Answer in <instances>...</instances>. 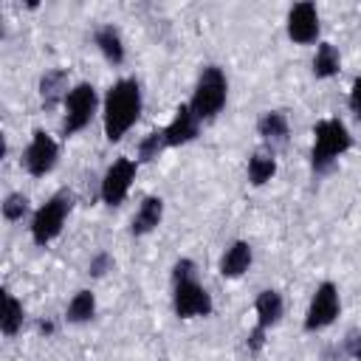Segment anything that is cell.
<instances>
[{
  "instance_id": "1",
  "label": "cell",
  "mask_w": 361,
  "mask_h": 361,
  "mask_svg": "<svg viewBox=\"0 0 361 361\" xmlns=\"http://www.w3.org/2000/svg\"><path fill=\"white\" fill-rule=\"evenodd\" d=\"M141 116V87L135 79H118L104 96V135L121 141Z\"/></svg>"
},
{
  "instance_id": "2",
  "label": "cell",
  "mask_w": 361,
  "mask_h": 361,
  "mask_svg": "<svg viewBox=\"0 0 361 361\" xmlns=\"http://www.w3.org/2000/svg\"><path fill=\"white\" fill-rule=\"evenodd\" d=\"M353 147V135L344 127L341 118H322L313 124V149H310V164L313 172H330L333 164Z\"/></svg>"
},
{
  "instance_id": "3",
  "label": "cell",
  "mask_w": 361,
  "mask_h": 361,
  "mask_svg": "<svg viewBox=\"0 0 361 361\" xmlns=\"http://www.w3.org/2000/svg\"><path fill=\"white\" fill-rule=\"evenodd\" d=\"M226 96H228V79H226V73L217 65H209L197 76V85H195V93H192L189 107H192V113L200 121H209V118H214L223 110Z\"/></svg>"
},
{
  "instance_id": "4",
  "label": "cell",
  "mask_w": 361,
  "mask_h": 361,
  "mask_svg": "<svg viewBox=\"0 0 361 361\" xmlns=\"http://www.w3.org/2000/svg\"><path fill=\"white\" fill-rule=\"evenodd\" d=\"M73 209V195L71 192H56L54 197H48L31 217V240L34 245H48L51 240L59 237L68 214Z\"/></svg>"
},
{
  "instance_id": "5",
  "label": "cell",
  "mask_w": 361,
  "mask_h": 361,
  "mask_svg": "<svg viewBox=\"0 0 361 361\" xmlns=\"http://www.w3.org/2000/svg\"><path fill=\"white\" fill-rule=\"evenodd\" d=\"M96 104H99V96H96V87L90 82H79L71 87V93L65 96V118H62V135H73L79 130H85L96 113Z\"/></svg>"
},
{
  "instance_id": "6",
  "label": "cell",
  "mask_w": 361,
  "mask_h": 361,
  "mask_svg": "<svg viewBox=\"0 0 361 361\" xmlns=\"http://www.w3.org/2000/svg\"><path fill=\"white\" fill-rule=\"evenodd\" d=\"M135 172H138V161H133V158H127V155L116 158V161L107 166L104 178H102V186H99L102 200H104L107 206L124 203V197H127V192H130V186H133V180H135Z\"/></svg>"
},
{
  "instance_id": "7",
  "label": "cell",
  "mask_w": 361,
  "mask_h": 361,
  "mask_svg": "<svg viewBox=\"0 0 361 361\" xmlns=\"http://www.w3.org/2000/svg\"><path fill=\"white\" fill-rule=\"evenodd\" d=\"M341 310V299H338V288L333 282H322L310 299V307L305 313V330L307 333H316V330H324L336 322Z\"/></svg>"
},
{
  "instance_id": "8",
  "label": "cell",
  "mask_w": 361,
  "mask_h": 361,
  "mask_svg": "<svg viewBox=\"0 0 361 361\" xmlns=\"http://www.w3.org/2000/svg\"><path fill=\"white\" fill-rule=\"evenodd\" d=\"M59 161V147L45 130H34L25 152H23V166L31 178H45Z\"/></svg>"
},
{
  "instance_id": "9",
  "label": "cell",
  "mask_w": 361,
  "mask_h": 361,
  "mask_svg": "<svg viewBox=\"0 0 361 361\" xmlns=\"http://www.w3.org/2000/svg\"><path fill=\"white\" fill-rule=\"evenodd\" d=\"M172 307H175V316H178V319H197V316H209V313L214 310L209 290H206L197 279L178 282V285H175Z\"/></svg>"
},
{
  "instance_id": "10",
  "label": "cell",
  "mask_w": 361,
  "mask_h": 361,
  "mask_svg": "<svg viewBox=\"0 0 361 361\" xmlns=\"http://www.w3.org/2000/svg\"><path fill=\"white\" fill-rule=\"evenodd\" d=\"M288 37L296 45H310L319 39V8L310 0L296 3L288 11Z\"/></svg>"
},
{
  "instance_id": "11",
  "label": "cell",
  "mask_w": 361,
  "mask_h": 361,
  "mask_svg": "<svg viewBox=\"0 0 361 361\" xmlns=\"http://www.w3.org/2000/svg\"><path fill=\"white\" fill-rule=\"evenodd\" d=\"M200 130V118L192 113L189 104H180L172 116V121L164 127V135H166V147H180V144H189Z\"/></svg>"
},
{
  "instance_id": "12",
  "label": "cell",
  "mask_w": 361,
  "mask_h": 361,
  "mask_svg": "<svg viewBox=\"0 0 361 361\" xmlns=\"http://www.w3.org/2000/svg\"><path fill=\"white\" fill-rule=\"evenodd\" d=\"M71 93L68 87V71L65 68H54V71H45L42 79H39V99L48 110H54L59 102L65 104V96Z\"/></svg>"
},
{
  "instance_id": "13",
  "label": "cell",
  "mask_w": 361,
  "mask_h": 361,
  "mask_svg": "<svg viewBox=\"0 0 361 361\" xmlns=\"http://www.w3.org/2000/svg\"><path fill=\"white\" fill-rule=\"evenodd\" d=\"M251 259H254L251 245H248L245 240H237V243H231V245L226 248V254H223V259H220V274H223L226 279H237V276H243V274L251 268Z\"/></svg>"
},
{
  "instance_id": "14",
  "label": "cell",
  "mask_w": 361,
  "mask_h": 361,
  "mask_svg": "<svg viewBox=\"0 0 361 361\" xmlns=\"http://www.w3.org/2000/svg\"><path fill=\"white\" fill-rule=\"evenodd\" d=\"M161 217H164V200L155 197V195L144 197L141 206H138V212H135V217H133V226H130L133 237H144V234H149L152 228H158Z\"/></svg>"
},
{
  "instance_id": "15",
  "label": "cell",
  "mask_w": 361,
  "mask_h": 361,
  "mask_svg": "<svg viewBox=\"0 0 361 361\" xmlns=\"http://www.w3.org/2000/svg\"><path fill=\"white\" fill-rule=\"evenodd\" d=\"M257 133L262 135L265 144L276 147V144H285L288 135H290V124H288V116L282 110H268L259 116L257 121Z\"/></svg>"
},
{
  "instance_id": "16",
  "label": "cell",
  "mask_w": 361,
  "mask_h": 361,
  "mask_svg": "<svg viewBox=\"0 0 361 361\" xmlns=\"http://www.w3.org/2000/svg\"><path fill=\"white\" fill-rule=\"evenodd\" d=\"M254 310H257V327H262V330L274 327L282 319V296H279V290H274V288L259 290L257 302H254Z\"/></svg>"
},
{
  "instance_id": "17",
  "label": "cell",
  "mask_w": 361,
  "mask_h": 361,
  "mask_svg": "<svg viewBox=\"0 0 361 361\" xmlns=\"http://www.w3.org/2000/svg\"><path fill=\"white\" fill-rule=\"evenodd\" d=\"M93 42L99 45L102 56H104L110 65H121V62H124V42H121V34H118L116 25H102V28H96Z\"/></svg>"
},
{
  "instance_id": "18",
  "label": "cell",
  "mask_w": 361,
  "mask_h": 361,
  "mask_svg": "<svg viewBox=\"0 0 361 361\" xmlns=\"http://www.w3.org/2000/svg\"><path fill=\"white\" fill-rule=\"evenodd\" d=\"M341 68V56L338 48L333 42H319L316 45V56H313V76L316 79H330L336 76Z\"/></svg>"
},
{
  "instance_id": "19",
  "label": "cell",
  "mask_w": 361,
  "mask_h": 361,
  "mask_svg": "<svg viewBox=\"0 0 361 361\" xmlns=\"http://www.w3.org/2000/svg\"><path fill=\"white\" fill-rule=\"evenodd\" d=\"M96 316V296L90 290H76L73 299L68 302V310H65V319L71 324H85Z\"/></svg>"
},
{
  "instance_id": "20",
  "label": "cell",
  "mask_w": 361,
  "mask_h": 361,
  "mask_svg": "<svg viewBox=\"0 0 361 361\" xmlns=\"http://www.w3.org/2000/svg\"><path fill=\"white\" fill-rule=\"evenodd\" d=\"M274 175H276V158L274 155L257 152V155L248 158V180H251V186H265Z\"/></svg>"
},
{
  "instance_id": "21",
  "label": "cell",
  "mask_w": 361,
  "mask_h": 361,
  "mask_svg": "<svg viewBox=\"0 0 361 361\" xmlns=\"http://www.w3.org/2000/svg\"><path fill=\"white\" fill-rule=\"evenodd\" d=\"M25 322V313H23V302L11 293H3V319H0V327L6 336H17L20 327Z\"/></svg>"
},
{
  "instance_id": "22",
  "label": "cell",
  "mask_w": 361,
  "mask_h": 361,
  "mask_svg": "<svg viewBox=\"0 0 361 361\" xmlns=\"http://www.w3.org/2000/svg\"><path fill=\"white\" fill-rule=\"evenodd\" d=\"M164 149H166V135H164V130H152V133H147V135L138 141V164H149V161H155Z\"/></svg>"
},
{
  "instance_id": "23",
  "label": "cell",
  "mask_w": 361,
  "mask_h": 361,
  "mask_svg": "<svg viewBox=\"0 0 361 361\" xmlns=\"http://www.w3.org/2000/svg\"><path fill=\"white\" fill-rule=\"evenodd\" d=\"M28 214V197L23 195V192H11L6 200H3V217L8 220V223H17V220H23Z\"/></svg>"
},
{
  "instance_id": "24",
  "label": "cell",
  "mask_w": 361,
  "mask_h": 361,
  "mask_svg": "<svg viewBox=\"0 0 361 361\" xmlns=\"http://www.w3.org/2000/svg\"><path fill=\"white\" fill-rule=\"evenodd\" d=\"M113 265H116V259H113L107 251H99V254H93L90 265H87V274L96 276V279H102L107 271H113Z\"/></svg>"
},
{
  "instance_id": "25",
  "label": "cell",
  "mask_w": 361,
  "mask_h": 361,
  "mask_svg": "<svg viewBox=\"0 0 361 361\" xmlns=\"http://www.w3.org/2000/svg\"><path fill=\"white\" fill-rule=\"evenodd\" d=\"M189 279H195V262L192 259H178L175 268H172V282L178 285V282H189Z\"/></svg>"
},
{
  "instance_id": "26",
  "label": "cell",
  "mask_w": 361,
  "mask_h": 361,
  "mask_svg": "<svg viewBox=\"0 0 361 361\" xmlns=\"http://www.w3.org/2000/svg\"><path fill=\"white\" fill-rule=\"evenodd\" d=\"M347 104H350V110H353V116H355V118H361V73L355 76V82H353V87H350V96H347Z\"/></svg>"
},
{
  "instance_id": "27",
  "label": "cell",
  "mask_w": 361,
  "mask_h": 361,
  "mask_svg": "<svg viewBox=\"0 0 361 361\" xmlns=\"http://www.w3.org/2000/svg\"><path fill=\"white\" fill-rule=\"evenodd\" d=\"M344 350H347V355H350V358L361 361V336H358V333H350V336H347V341H344Z\"/></svg>"
},
{
  "instance_id": "28",
  "label": "cell",
  "mask_w": 361,
  "mask_h": 361,
  "mask_svg": "<svg viewBox=\"0 0 361 361\" xmlns=\"http://www.w3.org/2000/svg\"><path fill=\"white\" fill-rule=\"evenodd\" d=\"M262 344H265V330L254 324V330L248 333V350H251V353H259V350H262Z\"/></svg>"
},
{
  "instance_id": "29",
  "label": "cell",
  "mask_w": 361,
  "mask_h": 361,
  "mask_svg": "<svg viewBox=\"0 0 361 361\" xmlns=\"http://www.w3.org/2000/svg\"><path fill=\"white\" fill-rule=\"evenodd\" d=\"M39 333H54V322H39Z\"/></svg>"
}]
</instances>
